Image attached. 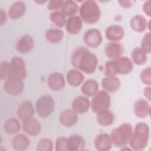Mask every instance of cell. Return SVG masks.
I'll use <instances>...</instances> for the list:
<instances>
[{
	"mask_svg": "<svg viewBox=\"0 0 151 151\" xmlns=\"http://www.w3.org/2000/svg\"><path fill=\"white\" fill-rule=\"evenodd\" d=\"M71 63L78 70L86 74H92L97 68L98 59L97 56L87 48L78 47L72 53Z\"/></svg>",
	"mask_w": 151,
	"mask_h": 151,
	"instance_id": "1",
	"label": "cell"
},
{
	"mask_svg": "<svg viewBox=\"0 0 151 151\" xmlns=\"http://www.w3.org/2000/svg\"><path fill=\"white\" fill-rule=\"evenodd\" d=\"M150 136L149 126L143 122L137 123L132 136L129 142L130 146L135 150H141L146 147Z\"/></svg>",
	"mask_w": 151,
	"mask_h": 151,
	"instance_id": "2",
	"label": "cell"
},
{
	"mask_svg": "<svg viewBox=\"0 0 151 151\" xmlns=\"http://www.w3.org/2000/svg\"><path fill=\"white\" fill-rule=\"evenodd\" d=\"M80 17L85 23L94 24L100 19L101 12L96 1L87 0L84 1L79 8Z\"/></svg>",
	"mask_w": 151,
	"mask_h": 151,
	"instance_id": "3",
	"label": "cell"
},
{
	"mask_svg": "<svg viewBox=\"0 0 151 151\" xmlns=\"http://www.w3.org/2000/svg\"><path fill=\"white\" fill-rule=\"evenodd\" d=\"M26 77V64L24 60L19 57H14L8 63L6 80L23 81Z\"/></svg>",
	"mask_w": 151,
	"mask_h": 151,
	"instance_id": "4",
	"label": "cell"
},
{
	"mask_svg": "<svg viewBox=\"0 0 151 151\" xmlns=\"http://www.w3.org/2000/svg\"><path fill=\"white\" fill-rule=\"evenodd\" d=\"M133 132L132 126L128 123H124L112 130L110 136L114 146L118 147H122L129 143Z\"/></svg>",
	"mask_w": 151,
	"mask_h": 151,
	"instance_id": "5",
	"label": "cell"
},
{
	"mask_svg": "<svg viewBox=\"0 0 151 151\" xmlns=\"http://www.w3.org/2000/svg\"><path fill=\"white\" fill-rule=\"evenodd\" d=\"M55 103L53 98L48 94L40 96L35 101V110L41 118H47L54 111Z\"/></svg>",
	"mask_w": 151,
	"mask_h": 151,
	"instance_id": "6",
	"label": "cell"
},
{
	"mask_svg": "<svg viewBox=\"0 0 151 151\" xmlns=\"http://www.w3.org/2000/svg\"><path fill=\"white\" fill-rule=\"evenodd\" d=\"M111 105V97L105 90H100L93 96L90 102L92 111L96 113L107 110Z\"/></svg>",
	"mask_w": 151,
	"mask_h": 151,
	"instance_id": "7",
	"label": "cell"
},
{
	"mask_svg": "<svg viewBox=\"0 0 151 151\" xmlns=\"http://www.w3.org/2000/svg\"><path fill=\"white\" fill-rule=\"evenodd\" d=\"M102 41V35L96 28L89 29L83 35L84 42L90 48H97L101 44Z\"/></svg>",
	"mask_w": 151,
	"mask_h": 151,
	"instance_id": "8",
	"label": "cell"
},
{
	"mask_svg": "<svg viewBox=\"0 0 151 151\" xmlns=\"http://www.w3.org/2000/svg\"><path fill=\"white\" fill-rule=\"evenodd\" d=\"M116 74L126 75L129 74L133 68V63L128 57H120L113 59Z\"/></svg>",
	"mask_w": 151,
	"mask_h": 151,
	"instance_id": "9",
	"label": "cell"
},
{
	"mask_svg": "<svg viewBox=\"0 0 151 151\" xmlns=\"http://www.w3.org/2000/svg\"><path fill=\"white\" fill-rule=\"evenodd\" d=\"M34 44V38L29 34H25L18 40L15 45V48L19 53L25 54L32 51Z\"/></svg>",
	"mask_w": 151,
	"mask_h": 151,
	"instance_id": "10",
	"label": "cell"
},
{
	"mask_svg": "<svg viewBox=\"0 0 151 151\" xmlns=\"http://www.w3.org/2000/svg\"><path fill=\"white\" fill-rule=\"evenodd\" d=\"M35 113V108L30 100H25L20 103L17 110V115L22 121L32 118Z\"/></svg>",
	"mask_w": 151,
	"mask_h": 151,
	"instance_id": "11",
	"label": "cell"
},
{
	"mask_svg": "<svg viewBox=\"0 0 151 151\" xmlns=\"http://www.w3.org/2000/svg\"><path fill=\"white\" fill-rule=\"evenodd\" d=\"M47 85L52 91H60L65 87V78L64 76L59 72L51 73L48 77Z\"/></svg>",
	"mask_w": 151,
	"mask_h": 151,
	"instance_id": "12",
	"label": "cell"
},
{
	"mask_svg": "<svg viewBox=\"0 0 151 151\" xmlns=\"http://www.w3.org/2000/svg\"><path fill=\"white\" fill-rule=\"evenodd\" d=\"M78 114L72 109H67L62 111L59 116V121L60 123L67 127H73L76 125L78 122Z\"/></svg>",
	"mask_w": 151,
	"mask_h": 151,
	"instance_id": "13",
	"label": "cell"
},
{
	"mask_svg": "<svg viewBox=\"0 0 151 151\" xmlns=\"http://www.w3.org/2000/svg\"><path fill=\"white\" fill-rule=\"evenodd\" d=\"M22 127L27 134L31 136L39 134L41 130V126L39 121L32 117L22 121Z\"/></svg>",
	"mask_w": 151,
	"mask_h": 151,
	"instance_id": "14",
	"label": "cell"
},
{
	"mask_svg": "<svg viewBox=\"0 0 151 151\" xmlns=\"http://www.w3.org/2000/svg\"><path fill=\"white\" fill-rule=\"evenodd\" d=\"M90 107V101L86 96L80 95L72 101L71 109L77 114H83L88 111Z\"/></svg>",
	"mask_w": 151,
	"mask_h": 151,
	"instance_id": "15",
	"label": "cell"
},
{
	"mask_svg": "<svg viewBox=\"0 0 151 151\" xmlns=\"http://www.w3.org/2000/svg\"><path fill=\"white\" fill-rule=\"evenodd\" d=\"M113 145V143L110 134L102 133H100L94 140V146L99 151L109 150Z\"/></svg>",
	"mask_w": 151,
	"mask_h": 151,
	"instance_id": "16",
	"label": "cell"
},
{
	"mask_svg": "<svg viewBox=\"0 0 151 151\" xmlns=\"http://www.w3.org/2000/svg\"><path fill=\"white\" fill-rule=\"evenodd\" d=\"M124 30L120 25H111L105 30L106 38L112 42H117L124 37Z\"/></svg>",
	"mask_w": 151,
	"mask_h": 151,
	"instance_id": "17",
	"label": "cell"
},
{
	"mask_svg": "<svg viewBox=\"0 0 151 151\" xmlns=\"http://www.w3.org/2000/svg\"><path fill=\"white\" fill-rule=\"evenodd\" d=\"M124 51L123 45L118 42H108L104 47V52L106 55L112 59H116L122 57Z\"/></svg>",
	"mask_w": 151,
	"mask_h": 151,
	"instance_id": "18",
	"label": "cell"
},
{
	"mask_svg": "<svg viewBox=\"0 0 151 151\" xmlns=\"http://www.w3.org/2000/svg\"><path fill=\"white\" fill-rule=\"evenodd\" d=\"M67 32L71 35L78 34L83 28V20L80 16L74 15L69 17L65 25Z\"/></svg>",
	"mask_w": 151,
	"mask_h": 151,
	"instance_id": "19",
	"label": "cell"
},
{
	"mask_svg": "<svg viewBox=\"0 0 151 151\" xmlns=\"http://www.w3.org/2000/svg\"><path fill=\"white\" fill-rule=\"evenodd\" d=\"M4 90L9 95L17 96L24 91V84L23 81H15L6 80L3 86Z\"/></svg>",
	"mask_w": 151,
	"mask_h": 151,
	"instance_id": "20",
	"label": "cell"
},
{
	"mask_svg": "<svg viewBox=\"0 0 151 151\" xmlns=\"http://www.w3.org/2000/svg\"><path fill=\"white\" fill-rule=\"evenodd\" d=\"M133 111L136 117L144 118L150 114V106L145 99H141L137 100L133 106Z\"/></svg>",
	"mask_w": 151,
	"mask_h": 151,
	"instance_id": "21",
	"label": "cell"
},
{
	"mask_svg": "<svg viewBox=\"0 0 151 151\" xmlns=\"http://www.w3.org/2000/svg\"><path fill=\"white\" fill-rule=\"evenodd\" d=\"M26 10V5L23 1H15L9 8L8 16L11 19L16 20L22 17L25 14Z\"/></svg>",
	"mask_w": 151,
	"mask_h": 151,
	"instance_id": "22",
	"label": "cell"
},
{
	"mask_svg": "<svg viewBox=\"0 0 151 151\" xmlns=\"http://www.w3.org/2000/svg\"><path fill=\"white\" fill-rule=\"evenodd\" d=\"M86 145L84 139L79 134H73L67 138L68 151H79L84 149Z\"/></svg>",
	"mask_w": 151,
	"mask_h": 151,
	"instance_id": "23",
	"label": "cell"
},
{
	"mask_svg": "<svg viewBox=\"0 0 151 151\" xmlns=\"http://www.w3.org/2000/svg\"><path fill=\"white\" fill-rule=\"evenodd\" d=\"M101 84L104 90L109 93H114L120 87V81L116 76L107 77L102 78Z\"/></svg>",
	"mask_w": 151,
	"mask_h": 151,
	"instance_id": "24",
	"label": "cell"
},
{
	"mask_svg": "<svg viewBox=\"0 0 151 151\" xmlns=\"http://www.w3.org/2000/svg\"><path fill=\"white\" fill-rule=\"evenodd\" d=\"M29 139L24 134H16L11 140V145L14 150L22 151L27 149L29 146Z\"/></svg>",
	"mask_w": 151,
	"mask_h": 151,
	"instance_id": "25",
	"label": "cell"
},
{
	"mask_svg": "<svg viewBox=\"0 0 151 151\" xmlns=\"http://www.w3.org/2000/svg\"><path fill=\"white\" fill-rule=\"evenodd\" d=\"M148 22L146 18L140 14L134 15L130 21L131 28L136 32H142L147 28Z\"/></svg>",
	"mask_w": 151,
	"mask_h": 151,
	"instance_id": "26",
	"label": "cell"
},
{
	"mask_svg": "<svg viewBox=\"0 0 151 151\" xmlns=\"http://www.w3.org/2000/svg\"><path fill=\"white\" fill-rule=\"evenodd\" d=\"M84 78L83 74L78 70L71 69L66 74V80L71 87H78L83 81Z\"/></svg>",
	"mask_w": 151,
	"mask_h": 151,
	"instance_id": "27",
	"label": "cell"
},
{
	"mask_svg": "<svg viewBox=\"0 0 151 151\" xmlns=\"http://www.w3.org/2000/svg\"><path fill=\"white\" fill-rule=\"evenodd\" d=\"M99 85L98 82L94 79L90 78L87 80L81 87V93L87 97H91L99 91Z\"/></svg>",
	"mask_w": 151,
	"mask_h": 151,
	"instance_id": "28",
	"label": "cell"
},
{
	"mask_svg": "<svg viewBox=\"0 0 151 151\" xmlns=\"http://www.w3.org/2000/svg\"><path fill=\"white\" fill-rule=\"evenodd\" d=\"M114 118L113 112L109 109L99 112L96 116L97 123L103 126H108L112 124L114 121Z\"/></svg>",
	"mask_w": 151,
	"mask_h": 151,
	"instance_id": "29",
	"label": "cell"
},
{
	"mask_svg": "<svg viewBox=\"0 0 151 151\" xmlns=\"http://www.w3.org/2000/svg\"><path fill=\"white\" fill-rule=\"evenodd\" d=\"M45 37L48 42L51 44H58L63 39L64 32L60 28H50L45 31Z\"/></svg>",
	"mask_w": 151,
	"mask_h": 151,
	"instance_id": "30",
	"label": "cell"
},
{
	"mask_svg": "<svg viewBox=\"0 0 151 151\" xmlns=\"http://www.w3.org/2000/svg\"><path fill=\"white\" fill-rule=\"evenodd\" d=\"M21 125L19 121L14 117L7 119L4 124V130L8 134H15L21 130Z\"/></svg>",
	"mask_w": 151,
	"mask_h": 151,
	"instance_id": "31",
	"label": "cell"
},
{
	"mask_svg": "<svg viewBox=\"0 0 151 151\" xmlns=\"http://www.w3.org/2000/svg\"><path fill=\"white\" fill-rule=\"evenodd\" d=\"M61 10L65 17H71L75 15L79 8L76 2L72 0H67L63 1Z\"/></svg>",
	"mask_w": 151,
	"mask_h": 151,
	"instance_id": "32",
	"label": "cell"
},
{
	"mask_svg": "<svg viewBox=\"0 0 151 151\" xmlns=\"http://www.w3.org/2000/svg\"><path fill=\"white\" fill-rule=\"evenodd\" d=\"M132 61L137 65H143L146 63L147 55V53L139 47H136L133 49L131 54Z\"/></svg>",
	"mask_w": 151,
	"mask_h": 151,
	"instance_id": "33",
	"label": "cell"
},
{
	"mask_svg": "<svg viewBox=\"0 0 151 151\" xmlns=\"http://www.w3.org/2000/svg\"><path fill=\"white\" fill-rule=\"evenodd\" d=\"M50 19L59 28L64 27L67 21L65 16L60 11H55L51 12L50 14Z\"/></svg>",
	"mask_w": 151,
	"mask_h": 151,
	"instance_id": "34",
	"label": "cell"
},
{
	"mask_svg": "<svg viewBox=\"0 0 151 151\" xmlns=\"http://www.w3.org/2000/svg\"><path fill=\"white\" fill-rule=\"evenodd\" d=\"M52 141L48 138H42L37 143L36 145V150L37 151H52L53 150Z\"/></svg>",
	"mask_w": 151,
	"mask_h": 151,
	"instance_id": "35",
	"label": "cell"
},
{
	"mask_svg": "<svg viewBox=\"0 0 151 151\" xmlns=\"http://www.w3.org/2000/svg\"><path fill=\"white\" fill-rule=\"evenodd\" d=\"M140 78L143 84L148 86L151 84V68L150 66L145 68L141 71Z\"/></svg>",
	"mask_w": 151,
	"mask_h": 151,
	"instance_id": "36",
	"label": "cell"
},
{
	"mask_svg": "<svg viewBox=\"0 0 151 151\" xmlns=\"http://www.w3.org/2000/svg\"><path fill=\"white\" fill-rule=\"evenodd\" d=\"M55 150L56 151H68L67 138L64 136L58 137L55 140Z\"/></svg>",
	"mask_w": 151,
	"mask_h": 151,
	"instance_id": "37",
	"label": "cell"
},
{
	"mask_svg": "<svg viewBox=\"0 0 151 151\" xmlns=\"http://www.w3.org/2000/svg\"><path fill=\"white\" fill-rule=\"evenodd\" d=\"M147 54L151 51V36L150 32H148L145 34L141 41L140 47Z\"/></svg>",
	"mask_w": 151,
	"mask_h": 151,
	"instance_id": "38",
	"label": "cell"
},
{
	"mask_svg": "<svg viewBox=\"0 0 151 151\" xmlns=\"http://www.w3.org/2000/svg\"><path fill=\"white\" fill-rule=\"evenodd\" d=\"M63 1L61 0H51L48 2L47 8L50 11H58L61 9Z\"/></svg>",
	"mask_w": 151,
	"mask_h": 151,
	"instance_id": "39",
	"label": "cell"
},
{
	"mask_svg": "<svg viewBox=\"0 0 151 151\" xmlns=\"http://www.w3.org/2000/svg\"><path fill=\"white\" fill-rule=\"evenodd\" d=\"M8 61H2L0 65V74H1V79L2 80H6V73H7V68L8 65Z\"/></svg>",
	"mask_w": 151,
	"mask_h": 151,
	"instance_id": "40",
	"label": "cell"
},
{
	"mask_svg": "<svg viewBox=\"0 0 151 151\" xmlns=\"http://www.w3.org/2000/svg\"><path fill=\"white\" fill-rule=\"evenodd\" d=\"M143 12L149 17L151 15V1H145L143 5Z\"/></svg>",
	"mask_w": 151,
	"mask_h": 151,
	"instance_id": "41",
	"label": "cell"
},
{
	"mask_svg": "<svg viewBox=\"0 0 151 151\" xmlns=\"http://www.w3.org/2000/svg\"><path fill=\"white\" fill-rule=\"evenodd\" d=\"M0 18H1V25L5 24L7 21V15L6 12L2 9H0Z\"/></svg>",
	"mask_w": 151,
	"mask_h": 151,
	"instance_id": "42",
	"label": "cell"
},
{
	"mask_svg": "<svg viewBox=\"0 0 151 151\" xmlns=\"http://www.w3.org/2000/svg\"><path fill=\"white\" fill-rule=\"evenodd\" d=\"M118 2L120 4V5L123 8H129L133 5V2H134V1L126 0V1H119Z\"/></svg>",
	"mask_w": 151,
	"mask_h": 151,
	"instance_id": "43",
	"label": "cell"
},
{
	"mask_svg": "<svg viewBox=\"0 0 151 151\" xmlns=\"http://www.w3.org/2000/svg\"><path fill=\"white\" fill-rule=\"evenodd\" d=\"M143 94L145 97L149 100L150 101V96H151V88L150 87H146L144 88Z\"/></svg>",
	"mask_w": 151,
	"mask_h": 151,
	"instance_id": "44",
	"label": "cell"
},
{
	"mask_svg": "<svg viewBox=\"0 0 151 151\" xmlns=\"http://www.w3.org/2000/svg\"><path fill=\"white\" fill-rule=\"evenodd\" d=\"M46 1H35V2L38 3V4H44L45 3Z\"/></svg>",
	"mask_w": 151,
	"mask_h": 151,
	"instance_id": "45",
	"label": "cell"
}]
</instances>
